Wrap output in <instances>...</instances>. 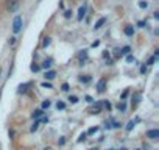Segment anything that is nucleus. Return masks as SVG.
Here are the masks:
<instances>
[{
  "instance_id": "37",
  "label": "nucleus",
  "mask_w": 159,
  "mask_h": 150,
  "mask_svg": "<svg viewBox=\"0 0 159 150\" xmlns=\"http://www.w3.org/2000/svg\"><path fill=\"white\" fill-rule=\"evenodd\" d=\"M145 70H147V64H143V66L140 67V72H142V73H145Z\"/></svg>"
},
{
  "instance_id": "10",
  "label": "nucleus",
  "mask_w": 159,
  "mask_h": 150,
  "mask_svg": "<svg viewBox=\"0 0 159 150\" xmlns=\"http://www.w3.org/2000/svg\"><path fill=\"white\" fill-rule=\"evenodd\" d=\"M55 77H56V72H55V70H47V72H45V78H47V80H53Z\"/></svg>"
},
{
  "instance_id": "2",
  "label": "nucleus",
  "mask_w": 159,
  "mask_h": 150,
  "mask_svg": "<svg viewBox=\"0 0 159 150\" xmlns=\"http://www.w3.org/2000/svg\"><path fill=\"white\" fill-rule=\"evenodd\" d=\"M17 7H19V0H8V2H7V10H8L10 13L16 11Z\"/></svg>"
},
{
  "instance_id": "41",
  "label": "nucleus",
  "mask_w": 159,
  "mask_h": 150,
  "mask_svg": "<svg viewBox=\"0 0 159 150\" xmlns=\"http://www.w3.org/2000/svg\"><path fill=\"white\" fill-rule=\"evenodd\" d=\"M91 150H97V148H91Z\"/></svg>"
},
{
  "instance_id": "34",
  "label": "nucleus",
  "mask_w": 159,
  "mask_h": 150,
  "mask_svg": "<svg viewBox=\"0 0 159 150\" xmlns=\"http://www.w3.org/2000/svg\"><path fill=\"white\" fill-rule=\"evenodd\" d=\"M42 88H52V85L47 83V82H44V83H42Z\"/></svg>"
},
{
  "instance_id": "32",
  "label": "nucleus",
  "mask_w": 159,
  "mask_h": 150,
  "mask_svg": "<svg viewBox=\"0 0 159 150\" xmlns=\"http://www.w3.org/2000/svg\"><path fill=\"white\" fill-rule=\"evenodd\" d=\"M61 89H62V91H69L70 88H69V85H67V83H64V85L61 86Z\"/></svg>"
},
{
  "instance_id": "27",
  "label": "nucleus",
  "mask_w": 159,
  "mask_h": 150,
  "mask_svg": "<svg viewBox=\"0 0 159 150\" xmlns=\"http://www.w3.org/2000/svg\"><path fill=\"white\" fill-rule=\"evenodd\" d=\"M38 128H39V122H34V125H33V127H31V128H30V130H31V131H33V133H34V131H36V130H38Z\"/></svg>"
},
{
  "instance_id": "14",
  "label": "nucleus",
  "mask_w": 159,
  "mask_h": 150,
  "mask_svg": "<svg viewBox=\"0 0 159 150\" xmlns=\"http://www.w3.org/2000/svg\"><path fill=\"white\" fill-rule=\"evenodd\" d=\"M52 63H53V61H52V59L48 58V59H45V61L42 63V67H44V69H50V66H52Z\"/></svg>"
},
{
  "instance_id": "28",
  "label": "nucleus",
  "mask_w": 159,
  "mask_h": 150,
  "mask_svg": "<svg viewBox=\"0 0 159 150\" xmlns=\"http://www.w3.org/2000/svg\"><path fill=\"white\" fill-rule=\"evenodd\" d=\"M97 127H92V128H89V131H88V134H94V133H97Z\"/></svg>"
},
{
  "instance_id": "24",
  "label": "nucleus",
  "mask_w": 159,
  "mask_h": 150,
  "mask_svg": "<svg viewBox=\"0 0 159 150\" xmlns=\"http://www.w3.org/2000/svg\"><path fill=\"white\" fill-rule=\"evenodd\" d=\"M148 7V3L147 2H139V8H142V10H145Z\"/></svg>"
},
{
  "instance_id": "1",
  "label": "nucleus",
  "mask_w": 159,
  "mask_h": 150,
  "mask_svg": "<svg viewBox=\"0 0 159 150\" xmlns=\"http://www.w3.org/2000/svg\"><path fill=\"white\" fill-rule=\"evenodd\" d=\"M22 30V17L20 16H16L14 17V22H13V31L14 33H19Z\"/></svg>"
},
{
  "instance_id": "17",
  "label": "nucleus",
  "mask_w": 159,
  "mask_h": 150,
  "mask_svg": "<svg viewBox=\"0 0 159 150\" xmlns=\"http://www.w3.org/2000/svg\"><path fill=\"white\" fill-rule=\"evenodd\" d=\"M69 102H70V103H78V97H76V96H70V97H69Z\"/></svg>"
},
{
  "instance_id": "20",
  "label": "nucleus",
  "mask_w": 159,
  "mask_h": 150,
  "mask_svg": "<svg viewBox=\"0 0 159 150\" xmlns=\"http://www.w3.org/2000/svg\"><path fill=\"white\" fill-rule=\"evenodd\" d=\"M133 127H134V120H129V122H128V125H126V130H128V131H131V130H133Z\"/></svg>"
},
{
  "instance_id": "31",
  "label": "nucleus",
  "mask_w": 159,
  "mask_h": 150,
  "mask_svg": "<svg viewBox=\"0 0 159 150\" xmlns=\"http://www.w3.org/2000/svg\"><path fill=\"white\" fill-rule=\"evenodd\" d=\"M70 16H72V11H69V10H67V11L64 13V17H66V19H69Z\"/></svg>"
},
{
  "instance_id": "33",
  "label": "nucleus",
  "mask_w": 159,
  "mask_h": 150,
  "mask_svg": "<svg viewBox=\"0 0 159 150\" xmlns=\"http://www.w3.org/2000/svg\"><path fill=\"white\" fill-rule=\"evenodd\" d=\"M128 94H129V91H128V89H126V91H125V92H123V94H122V100H125V99H126V97H128Z\"/></svg>"
},
{
  "instance_id": "19",
  "label": "nucleus",
  "mask_w": 159,
  "mask_h": 150,
  "mask_svg": "<svg viewBox=\"0 0 159 150\" xmlns=\"http://www.w3.org/2000/svg\"><path fill=\"white\" fill-rule=\"evenodd\" d=\"M56 108H58V110H64V108H66V103H64V102H58V103H56Z\"/></svg>"
},
{
  "instance_id": "26",
  "label": "nucleus",
  "mask_w": 159,
  "mask_h": 150,
  "mask_svg": "<svg viewBox=\"0 0 159 150\" xmlns=\"http://www.w3.org/2000/svg\"><path fill=\"white\" fill-rule=\"evenodd\" d=\"M39 69H41V66H38V64H31V70H33V72H38Z\"/></svg>"
},
{
  "instance_id": "7",
  "label": "nucleus",
  "mask_w": 159,
  "mask_h": 150,
  "mask_svg": "<svg viewBox=\"0 0 159 150\" xmlns=\"http://www.w3.org/2000/svg\"><path fill=\"white\" fill-rule=\"evenodd\" d=\"M78 58H80V64H84V61L88 59V52H86V50H83V52H80Z\"/></svg>"
},
{
  "instance_id": "5",
  "label": "nucleus",
  "mask_w": 159,
  "mask_h": 150,
  "mask_svg": "<svg viewBox=\"0 0 159 150\" xmlns=\"http://www.w3.org/2000/svg\"><path fill=\"white\" fill-rule=\"evenodd\" d=\"M147 138H150V139H157V138H159V130H148V131H147Z\"/></svg>"
},
{
  "instance_id": "25",
  "label": "nucleus",
  "mask_w": 159,
  "mask_h": 150,
  "mask_svg": "<svg viewBox=\"0 0 159 150\" xmlns=\"http://www.w3.org/2000/svg\"><path fill=\"white\" fill-rule=\"evenodd\" d=\"M114 56L116 58H120L122 55H120V49H114Z\"/></svg>"
},
{
  "instance_id": "12",
  "label": "nucleus",
  "mask_w": 159,
  "mask_h": 150,
  "mask_svg": "<svg viewBox=\"0 0 159 150\" xmlns=\"http://www.w3.org/2000/svg\"><path fill=\"white\" fill-rule=\"evenodd\" d=\"M129 50H131V47H129V45H125L123 49H120V55H122V56H123V55H128Z\"/></svg>"
},
{
  "instance_id": "29",
  "label": "nucleus",
  "mask_w": 159,
  "mask_h": 150,
  "mask_svg": "<svg viewBox=\"0 0 159 150\" xmlns=\"http://www.w3.org/2000/svg\"><path fill=\"white\" fill-rule=\"evenodd\" d=\"M134 61V56L133 55H126V63H133Z\"/></svg>"
},
{
  "instance_id": "22",
  "label": "nucleus",
  "mask_w": 159,
  "mask_h": 150,
  "mask_svg": "<svg viewBox=\"0 0 159 150\" xmlns=\"http://www.w3.org/2000/svg\"><path fill=\"white\" fill-rule=\"evenodd\" d=\"M50 106V100H45V102H42V110H47Z\"/></svg>"
},
{
  "instance_id": "30",
  "label": "nucleus",
  "mask_w": 159,
  "mask_h": 150,
  "mask_svg": "<svg viewBox=\"0 0 159 150\" xmlns=\"http://www.w3.org/2000/svg\"><path fill=\"white\" fill-rule=\"evenodd\" d=\"M154 59H156V56L150 58V59H148V63H147V66H151V64H154Z\"/></svg>"
},
{
  "instance_id": "3",
  "label": "nucleus",
  "mask_w": 159,
  "mask_h": 150,
  "mask_svg": "<svg viewBox=\"0 0 159 150\" xmlns=\"http://www.w3.org/2000/svg\"><path fill=\"white\" fill-rule=\"evenodd\" d=\"M105 91H106V78H100L97 83V92L103 94Z\"/></svg>"
},
{
  "instance_id": "39",
  "label": "nucleus",
  "mask_w": 159,
  "mask_h": 150,
  "mask_svg": "<svg viewBox=\"0 0 159 150\" xmlns=\"http://www.w3.org/2000/svg\"><path fill=\"white\" fill-rule=\"evenodd\" d=\"M10 44L14 45V44H16V38H11V39H10Z\"/></svg>"
},
{
  "instance_id": "11",
  "label": "nucleus",
  "mask_w": 159,
  "mask_h": 150,
  "mask_svg": "<svg viewBox=\"0 0 159 150\" xmlns=\"http://www.w3.org/2000/svg\"><path fill=\"white\" fill-rule=\"evenodd\" d=\"M125 35H126V36H133V35H134L133 25H126V27H125Z\"/></svg>"
},
{
  "instance_id": "35",
  "label": "nucleus",
  "mask_w": 159,
  "mask_h": 150,
  "mask_svg": "<svg viewBox=\"0 0 159 150\" xmlns=\"http://www.w3.org/2000/svg\"><path fill=\"white\" fill-rule=\"evenodd\" d=\"M86 102H88V103H92L94 100H92V97H91V96H86Z\"/></svg>"
},
{
  "instance_id": "16",
  "label": "nucleus",
  "mask_w": 159,
  "mask_h": 150,
  "mask_svg": "<svg viewBox=\"0 0 159 150\" xmlns=\"http://www.w3.org/2000/svg\"><path fill=\"white\" fill-rule=\"evenodd\" d=\"M92 78L89 77V75H88V77H80V82H83V83H89Z\"/></svg>"
},
{
  "instance_id": "40",
  "label": "nucleus",
  "mask_w": 159,
  "mask_h": 150,
  "mask_svg": "<svg viewBox=\"0 0 159 150\" xmlns=\"http://www.w3.org/2000/svg\"><path fill=\"white\" fill-rule=\"evenodd\" d=\"M100 45V41H95V42H92V47H98Z\"/></svg>"
},
{
  "instance_id": "23",
  "label": "nucleus",
  "mask_w": 159,
  "mask_h": 150,
  "mask_svg": "<svg viewBox=\"0 0 159 150\" xmlns=\"http://www.w3.org/2000/svg\"><path fill=\"white\" fill-rule=\"evenodd\" d=\"M102 105H103V106H105L106 110H111V103H109V102H106V100H103V102H102Z\"/></svg>"
},
{
  "instance_id": "4",
  "label": "nucleus",
  "mask_w": 159,
  "mask_h": 150,
  "mask_svg": "<svg viewBox=\"0 0 159 150\" xmlns=\"http://www.w3.org/2000/svg\"><path fill=\"white\" fill-rule=\"evenodd\" d=\"M102 108H103V105H102V102H98V103H95V105H92V106L89 108V113H91V114H98V113L102 111Z\"/></svg>"
},
{
  "instance_id": "6",
  "label": "nucleus",
  "mask_w": 159,
  "mask_h": 150,
  "mask_svg": "<svg viewBox=\"0 0 159 150\" xmlns=\"http://www.w3.org/2000/svg\"><path fill=\"white\" fill-rule=\"evenodd\" d=\"M86 10H88L86 5H83L81 8L78 10V21H83V17H84V14H86Z\"/></svg>"
},
{
  "instance_id": "38",
  "label": "nucleus",
  "mask_w": 159,
  "mask_h": 150,
  "mask_svg": "<svg viewBox=\"0 0 159 150\" xmlns=\"http://www.w3.org/2000/svg\"><path fill=\"white\" fill-rule=\"evenodd\" d=\"M137 25H139V27H140V28H143V27H145V22H143V21H140V22H139V24H137Z\"/></svg>"
},
{
  "instance_id": "13",
  "label": "nucleus",
  "mask_w": 159,
  "mask_h": 150,
  "mask_svg": "<svg viewBox=\"0 0 159 150\" xmlns=\"http://www.w3.org/2000/svg\"><path fill=\"white\" fill-rule=\"evenodd\" d=\"M42 114H44V110H42V108H41V110H36V111L33 113V119H38V117H41Z\"/></svg>"
},
{
  "instance_id": "8",
  "label": "nucleus",
  "mask_w": 159,
  "mask_h": 150,
  "mask_svg": "<svg viewBox=\"0 0 159 150\" xmlns=\"http://www.w3.org/2000/svg\"><path fill=\"white\" fill-rule=\"evenodd\" d=\"M105 24H106V17H100V19L97 21V24L94 25V28H95V30H98V28H102Z\"/></svg>"
},
{
  "instance_id": "15",
  "label": "nucleus",
  "mask_w": 159,
  "mask_h": 150,
  "mask_svg": "<svg viewBox=\"0 0 159 150\" xmlns=\"http://www.w3.org/2000/svg\"><path fill=\"white\" fill-rule=\"evenodd\" d=\"M48 44H50V38H48V36H45V38L42 39V47H47Z\"/></svg>"
},
{
  "instance_id": "9",
  "label": "nucleus",
  "mask_w": 159,
  "mask_h": 150,
  "mask_svg": "<svg viewBox=\"0 0 159 150\" xmlns=\"http://www.w3.org/2000/svg\"><path fill=\"white\" fill-rule=\"evenodd\" d=\"M28 88H30V83H24V85H20V86H19L17 92H19V94H25V92L28 91Z\"/></svg>"
},
{
  "instance_id": "18",
  "label": "nucleus",
  "mask_w": 159,
  "mask_h": 150,
  "mask_svg": "<svg viewBox=\"0 0 159 150\" xmlns=\"http://www.w3.org/2000/svg\"><path fill=\"white\" fill-rule=\"evenodd\" d=\"M117 110H119V111H125V110H126V105L122 102V103H119V105H117Z\"/></svg>"
},
{
  "instance_id": "21",
  "label": "nucleus",
  "mask_w": 159,
  "mask_h": 150,
  "mask_svg": "<svg viewBox=\"0 0 159 150\" xmlns=\"http://www.w3.org/2000/svg\"><path fill=\"white\" fill-rule=\"evenodd\" d=\"M139 99H140V94H139V92H137V94H136V96H134V99H133V105H136V103H137V102H139Z\"/></svg>"
},
{
  "instance_id": "36",
  "label": "nucleus",
  "mask_w": 159,
  "mask_h": 150,
  "mask_svg": "<svg viewBox=\"0 0 159 150\" xmlns=\"http://www.w3.org/2000/svg\"><path fill=\"white\" fill-rule=\"evenodd\" d=\"M41 122H42V124H47V122H48V117H42V119L39 120V124H41Z\"/></svg>"
},
{
  "instance_id": "42",
  "label": "nucleus",
  "mask_w": 159,
  "mask_h": 150,
  "mask_svg": "<svg viewBox=\"0 0 159 150\" xmlns=\"http://www.w3.org/2000/svg\"><path fill=\"white\" fill-rule=\"evenodd\" d=\"M0 73H2V69H0Z\"/></svg>"
}]
</instances>
